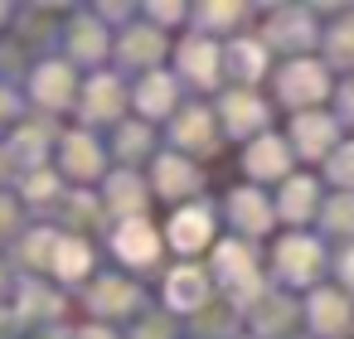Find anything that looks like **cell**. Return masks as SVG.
Returning a JSON list of instances; mask_svg holds the SVG:
<instances>
[{
  "mask_svg": "<svg viewBox=\"0 0 354 339\" xmlns=\"http://www.w3.org/2000/svg\"><path fill=\"white\" fill-rule=\"evenodd\" d=\"M122 247H127V252H136V257H146V252H151V238H146V233H127V238H122Z\"/></svg>",
  "mask_w": 354,
  "mask_h": 339,
  "instance_id": "obj_1",
  "label": "cell"
},
{
  "mask_svg": "<svg viewBox=\"0 0 354 339\" xmlns=\"http://www.w3.org/2000/svg\"><path fill=\"white\" fill-rule=\"evenodd\" d=\"M180 242H185V247H194V242H199V218H194V213L180 223Z\"/></svg>",
  "mask_w": 354,
  "mask_h": 339,
  "instance_id": "obj_2",
  "label": "cell"
}]
</instances>
